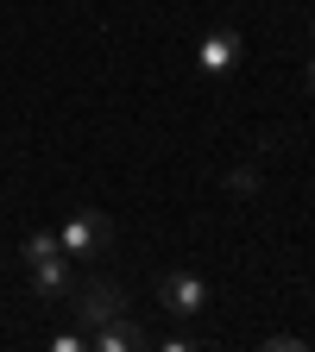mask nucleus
Returning <instances> with one entry per match:
<instances>
[{"label": "nucleus", "instance_id": "nucleus-4", "mask_svg": "<svg viewBox=\"0 0 315 352\" xmlns=\"http://www.w3.org/2000/svg\"><path fill=\"white\" fill-rule=\"evenodd\" d=\"M158 308H164V315H176V321H190V315H202V308H208V283H202L196 271H164V277H158Z\"/></svg>", "mask_w": 315, "mask_h": 352}, {"label": "nucleus", "instance_id": "nucleus-5", "mask_svg": "<svg viewBox=\"0 0 315 352\" xmlns=\"http://www.w3.org/2000/svg\"><path fill=\"white\" fill-rule=\"evenodd\" d=\"M240 57H246V44H240L234 25H214V32H202V44H196V69H202V76H227V69H240Z\"/></svg>", "mask_w": 315, "mask_h": 352}, {"label": "nucleus", "instance_id": "nucleus-8", "mask_svg": "<svg viewBox=\"0 0 315 352\" xmlns=\"http://www.w3.org/2000/svg\"><path fill=\"white\" fill-rule=\"evenodd\" d=\"M227 183H234L240 195H252V189H258V170H234V176H227Z\"/></svg>", "mask_w": 315, "mask_h": 352}, {"label": "nucleus", "instance_id": "nucleus-6", "mask_svg": "<svg viewBox=\"0 0 315 352\" xmlns=\"http://www.w3.org/2000/svg\"><path fill=\"white\" fill-rule=\"evenodd\" d=\"M88 346H95V352H139V346H145V333L120 315V321H108V327H95V333H88Z\"/></svg>", "mask_w": 315, "mask_h": 352}, {"label": "nucleus", "instance_id": "nucleus-7", "mask_svg": "<svg viewBox=\"0 0 315 352\" xmlns=\"http://www.w3.org/2000/svg\"><path fill=\"white\" fill-rule=\"evenodd\" d=\"M88 346V333L82 327H70V333H51V352H82Z\"/></svg>", "mask_w": 315, "mask_h": 352}, {"label": "nucleus", "instance_id": "nucleus-1", "mask_svg": "<svg viewBox=\"0 0 315 352\" xmlns=\"http://www.w3.org/2000/svg\"><path fill=\"white\" fill-rule=\"evenodd\" d=\"M19 258H26V283H32L38 302H63V296L76 289V258L57 245V233L38 227V233L19 245Z\"/></svg>", "mask_w": 315, "mask_h": 352}, {"label": "nucleus", "instance_id": "nucleus-3", "mask_svg": "<svg viewBox=\"0 0 315 352\" xmlns=\"http://www.w3.org/2000/svg\"><path fill=\"white\" fill-rule=\"evenodd\" d=\"M70 302H76V327H82V333H95V327H108V321L126 315V296H120V283H108V277H88L82 289H70Z\"/></svg>", "mask_w": 315, "mask_h": 352}, {"label": "nucleus", "instance_id": "nucleus-9", "mask_svg": "<svg viewBox=\"0 0 315 352\" xmlns=\"http://www.w3.org/2000/svg\"><path fill=\"white\" fill-rule=\"evenodd\" d=\"M309 95H315V57H309Z\"/></svg>", "mask_w": 315, "mask_h": 352}, {"label": "nucleus", "instance_id": "nucleus-2", "mask_svg": "<svg viewBox=\"0 0 315 352\" xmlns=\"http://www.w3.org/2000/svg\"><path fill=\"white\" fill-rule=\"evenodd\" d=\"M57 245H63L70 258H101V252L114 245V220H108L101 208H70L63 227H57Z\"/></svg>", "mask_w": 315, "mask_h": 352}]
</instances>
